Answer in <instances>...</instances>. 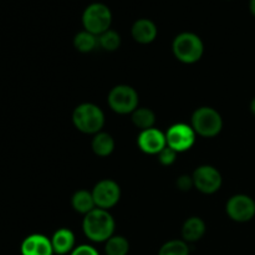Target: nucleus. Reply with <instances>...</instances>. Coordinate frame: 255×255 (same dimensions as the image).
Listing matches in <instances>:
<instances>
[{"label":"nucleus","mask_w":255,"mask_h":255,"mask_svg":"<svg viewBox=\"0 0 255 255\" xmlns=\"http://www.w3.org/2000/svg\"><path fill=\"white\" fill-rule=\"evenodd\" d=\"M193 177L194 188L204 194H213L222 187V174L216 167L203 164L197 167L196 171L192 174Z\"/></svg>","instance_id":"6e6552de"},{"label":"nucleus","mask_w":255,"mask_h":255,"mask_svg":"<svg viewBox=\"0 0 255 255\" xmlns=\"http://www.w3.org/2000/svg\"><path fill=\"white\" fill-rule=\"evenodd\" d=\"M131 120L137 128L144 131V129L153 128L154 122H156V115L151 109L137 107L131 114Z\"/></svg>","instance_id":"a211bd4d"},{"label":"nucleus","mask_w":255,"mask_h":255,"mask_svg":"<svg viewBox=\"0 0 255 255\" xmlns=\"http://www.w3.org/2000/svg\"><path fill=\"white\" fill-rule=\"evenodd\" d=\"M21 255H52L51 239L42 234H31L22 241L20 247Z\"/></svg>","instance_id":"f8f14e48"},{"label":"nucleus","mask_w":255,"mask_h":255,"mask_svg":"<svg viewBox=\"0 0 255 255\" xmlns=\"http://www.w3.org/2000/svg\"><path fill=\"white\" fill-rule=\"evenodd\" d=\"M157 32L158 30H157L156 24L149 19H138L133 22L131 29V34L134 41L142 45L153 42L157 37Z\"/></svg>","instance_id":"ddd939ff"},{"label":"nucleus","mask_w":255,"mask_h":255,"mask_svg":"<svg viewBox=\"0 0 255 255\" xmlns=\"http://www.w3.org/2000/svg\"><path fill=\"white\" fill-rule=\"evenodd\" d=\"M128 252V241L122 236H112L105 244V253H106V255H127Z\"/></svg>","instance_id":"aec40b11"},{"label":"nucleus","mask_w":255,"mask_h":255,"mask_svg":"<svg viewBox=\"0 0 255 255\" xmlns=\"http://www.w3.org/2000/svg\"><path fill=\"white\" fill-rule=\"evenodd\" d=\"M197 133L192 126L186 124H176L168 128L166 133L167 146L179 153V152H186L196 142Z\"/></svg>","instance_id":"1a4fd4ad"},{"label":"nucleus","mask_w":255,"mask_h":255,"mask_svg":"<svg viewBox=\"0 0 255 255\" xmlns=\"http://www.w3.org/2000/svg\"><path fill=\"white\" fill-rule=\"evenodd\" d=\"M139 149L147 154H158L167 146L166 134L157 128H148L141 131L137 138Z\"/></svg>","instance_id":"9b49d317"},{"label":"nucleus","mask_w":255,"mask_h":255,"mask_svg":"<svg viewBox=\"0 0 255 255\" xmlns=\"http://www.w3.org/2000/svg\"><path fill=\"white\" fill-rule=\"evenodd\" d=\"M74 46L77 51L82 52V54L91 52L99 46V36L86 31V30L80 31L79 34H76V36H75Z\"/></svg>","instance_id":"6ab92c4d"},{"label":"nucleus","mask_w":255,"mask_h":255,"mask_svg":"<svg viewBox=\"0 0 255 255\" xmlns=\"http://www.w3.org/2000/svg\"><path fill=\"white\" fill-rule=\"evenodd\" d=\"M71 204L72 208L77 212V213H81L84 216H86L87 213H90L91 211H94L96 208V204H95L94 197L92 193L89 191H77L76 193L72 196L71 198Z\"/></svg>","instance_id":"f3484780"},{"label":"nucleus","mask_w":255,"mask_h":255,"mask_svg":"<svg viewBox=\"0 0 255 255\" xmlns=\"http://www.w3.org/2000/svg\"><path fill=\"white\" fill-rule=\"evenodd\" d=\"M91 148L96 156L107 157L114 152L115 139L111 134L106 132H99L94 136L91 142Z\"/></svg>","instance_id":"dca6fc26"},{"label":"nucleus","mask_w":255,"mask_h":255,"mask_svg":"<svg viewBox=\"0 0 255 255\" xmlns=\"http://www.w3.org/2000/svg\"><path fill=\"white\" fill-rule=\"evenodd\" d=\"M107 102L116 114L128 115L138 107V94L128 85H117L110 91Z\"/></svg>","instance_id":"423d86ee"},{"label":"nucleus","mask_w":255,"mask_h":255,"mask_svg":"<svg viewBox=\"0 0 255 255\" xmlns=\"http://www.w3.org/2000/svg\"><path fill=\"white\" fill-rule=\"evenodd\" d=\"M82 229L90 241L96 243L107 242L114 236L115 219L106 209L95 208L84 217Z\"/></svg>","instance_id":"f257e3e1"},{"label":"nucleus","mask_w":255,"mask_h":255,"mask_svg":"<svg viewBox=\"0 0 255 255\" xmlns=\"http://www.w3.org/2000/svg\"><path fill=\"white\" fill-rule=\"evenodd\" d=\"M191 126L202 137H216L223 128V119L217 110L212 107H199L192 115Z\"/></svg>","instance_id":"20e7f679"},{"label":"nucleus","mask_w":255,"mask_h":255,"mask_svg":"<svg viewBox=\"0 0 255 255\" xmlns=\"http://www.w3.org/2000/svg\"><path fill=\"white\" fill-rule=\"evenodd\" d=\"M52 249L55 254L65 255L75 249V236L70 229L61 228L54 233L51 238Z\"/></svg>","instance_id":"4468645a"},{"label":"nucleus","mask_w":255,"mask_h":255,"mask_svg":"<svg viewBox=\"0 0 255 255\" xmlns=\"http://www.w3.org/2000/svg\"><path fill=\"white\" fill-rule=\"evenodd\" d=\"M249 10H251L252 14L255 16V0H251L249 1Z\"/></svg>","instance_id":"a878e982"},{"label":"nucleus","mask_w":255,"mask_h":255,"mask_svg":"<svg viewBox=\"0 0 255 255\" xmlns=\"http://www.w3.org/2000/svg\"><path fill=\"white\" fill-rule=\"evenodd\" d=\"M177 188L179 191L187 192L189 189L194 188V183H193V177L192 176H187V174H183V176L179 177L177 179Z\"/></svg>","instance_id":"b1692460"},{"label":"nucleus","mask_w":255,"mask_h":255,"mask_svg":"<svg viewBox=\"0 0 255 255\" xmlns=\"http://www.w3.org/2000/svg\"><path fill=\"white\" fill-rule=\"evenodd\" d=\"M112 22V12L107 5L94 2L85 9L82 14V24L86 31L100 36L110 30Z\"/></svg>","instance_id":"39448f33"},{"label":"nucleus","mask_w":255,"mask_h":255,"mask_svg":"<svg viewBox=\"0 0 255 255\" xmlns=\"http://www.w3.org/2000/svg\"><path fill=\"white\" fill-rule=\"evenodd\" d=\"M70 255H100V254L94 247L87 246V244H82V246L76 247V248L70 253Z\"/></svg>","instance_id":"393cba45"},{"label":"nucleus","mask_w":255,"mask_h":255,"mask_svg":"<svg viewBox=\"0 0 255 255\" xmlns=\"http://www.w3.org/2000/svg\"><path fill=\"white\" fill-rule=\"evenodd\" d=\"M251 111H252V114L255 116V97L252 100V102H251Z\"/></svg>","instance_id":"bb28decb"},{"label":"nucleus","mask_w":255,"mask_h":255,"mask_svg":"<svg viewBox=\"0 0 255 255\" xmlns=\"http://www.w3.org/2000/svg\"><path fill=\"white\" fill-rule=\"evenodd\" d=\"M74 126L86 134H96L101 132L105 125V115L95 104L85 102L79 105L72 112Z\"/></svg>","instance_id":"f03ea898"},{"label":"nucleus","mask_w":255,"mask_h":255,"mask_svg":"<svg viewBox=\"0 0 255 255\" xmlns=\"http://www.w3.org/2000/svg\"><path fill=\"white\" fill-rule=\"evenodd\" d=\"M92 197H94L96 208L106 209L116 206L121 198V188L119 184L112 179H102L92 189Z\"/></svg>","instance_id":"9d476101"},{"label":"nucleus","mask_w":255,"mask_h":255,"mask_svg":"<svg viewBox=\"0 0 255 255\" xmlns=\"http://www.w3.org/2000/svg\"><path fill=\"white\" fill-rule=\"evenodd\" d=\"M157 156H158V161L162 166H171L176 161L177 152L174 149H172L171 147L166 146Z\"/></svg>","instance_id":"5701e85b"},{"label":"nucleus","mask_w":255,"mask_h":255,"mask_svg":"<svg viewBox=\"0 0 255 255\" xmlns=\"http://www.w3.org/2000/svg\"><path fill=\"white\" fill-rule=\"evenodd\" d=\"M99 46L105 51H116L121 46V36L115 30H107L99 36Z\"/></svg>","instance_id":"412c9836"},{"label":"nucleus","mask_w":255,"mask_h":255,"mask_svg":"<svg viewBox=\"0 0 255 255\" xmlns=\"http://www.w3.org/2000/svg\"><path fill=\"white\" fill-rule=\"evenodd\" d=\"M226 212L232 221L247 223L255 217V201L247 194H236L227 202Z\"/></svg>","instance_id":"0eeeda50"},{"label":"nucleus","mask_w":255,"mask_h":255,"mask_svg":"<svg viewBox=\"0 0 255 255\" xmlns=\"http://www.w3.org/2000/svg\"><path fill=\"white\" fill-rule=\"evenodd\" d=\"M172 51L178 61L194 64L203 56L204 44L201 37L193 32H181L174 37Z\"/></svg>","instance_id":"7ed1b4c3"},{"label":"nucleus","mask_w":255,"mask_h":255,"mask_svg":"<svg viewBox=\"0 0 255 255\" xmlns=\"http://www.w3.org/2000/svg\"><path fill=\"white\" fill-rule=\"evenodd\" d=\"M206 234V223L199 217H191L182 227V237L186 243H194L203 238Z\"/></svg>","instance_id":"2eb2a0df"},{"label":"nucleus","mask_w":255,"mask_h":255,"mask_svg":"<svg viewBox=\"0 0 255 255\" xmlns=\"http://www.w3.org/2000/svg\"><path fill=\"white\" fill-rule=\"evenodd\" d=\"M158 255H189V247L184 241L173 239L161 247Z\"/></svg>","instance_id":"4be33fe9"}]
</instances>
